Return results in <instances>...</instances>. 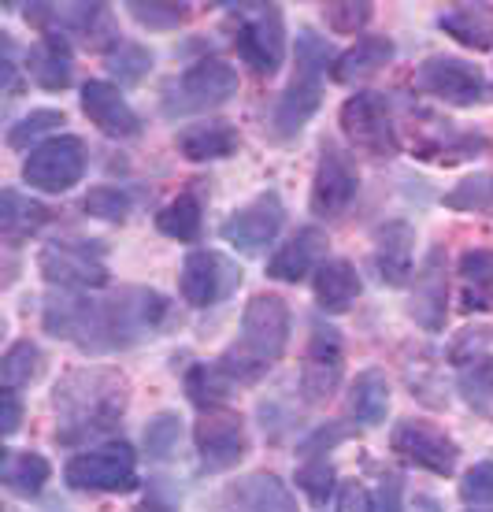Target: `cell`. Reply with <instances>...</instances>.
Segmentation results:
<instances>
[{"label":"cell","instance_id":"obj_14","mask_svg":"<svg viewBox=\"0 0 493 512\" xmlns=\"http://www.w3.org/2000/svg\"><path fill=\"white\" fill-rule=\"evenodd\" d=\"M197 453H201V464L208 472H227L245 457L249 449V438H245V423H241L238 412H223L215 409L208 412L201 423H197Z\"/></svg>","mask_w":493,"mask_h":512},{"label":"cell","instance_id":"obj_18","mask_svg":"<svg viewBox=\"0 0 493 512\" xmlns=\"http://www.w3.org/2000/svg\"><path fill=\"white\" fill-rule=\"evenodd\" d=\"M26 71H30V78L38 82L41 90H49V93L67 90L71 78H75V60H71L67 41L60 38V34H45V38L30 49V56H26Z\"/></svg>","mask_w":493,"mask_h":512},{"label":"cell","instance_id":"obj_19","mask_svg":"<svg viewBox=\"0 0 493 512\" xmlns=\"http://www.w3.org/2000/svg\"><path fill=\"white\" fill-rule=\"evenodd\" d=\"M323 249H327V238H323L316 227L297 231L290 242L282 245L279 253L271 256L267 275H271V279H282V282H301L304 275H312V268L319 264Z\"/></svg>","mask_w":493,"mask_h":512},{"label":"cell","instance_id":"obj_47","mask_svg":"<svg viewBox=\"0 0 493 512\" xmlns=\"http://www.w3.org/2000/svg\"><path fill=\"white\" fill-rule=\"evenodd\" d=\"M342 512H375L371 509V498H367V490L360 483H342Z\"/></svg>","mask_w":493,"mask_h":512},{"label":"cell","instance_id":"obj_33","mask_svg":"<svg viewBox=\"0 0 493 512\" xmlns=\"http://www.w3.org/2000/svg\"><path fill=\"white\" fill-rule=\"evenodd\" d=\"M178 438H182V420H178L175 412H160L145 427V449H149V457H156V461H164V457L175 453Z\"/></svg>","mask_w":493,"mask_h":512},{"label":"cell","instance_id":"obj_21","mask_svg":"<svg viewBox=\"0 0 493 512\" xmlns=\"http://www.w3.org/2000/svg\"><path fill=\"white\" fill-rule=\"evenodd\" d=\"M445 271H442V253H430L423 271L416 275V290H412V316L423 323L427 331H442L445 323Z\"/></svg>","mask_w":493,"mask_h":512},{"label":"cell","instance_id":"obj_17","mask_svg":"<svg viewBox=\"0 0 493 512\" xmlns=\"http://www.w3.org/2000/svg\"><path fill=\"white\" fill-rule=\"evenodd\" d=\"M82 112L89 116L93 127H101L108 138H134L138 134V116L134 108L123 101V93L112 82H86L82 86Z\"/></svg>","mask_w":493,"mask_h":512},{"label":"cell","instance_id":"obj_24","mask_svg":"<svg viewBox=\"0 0 493 512\" xmlns=\"http://www.w3.org/2000/svg\"><path fill=\"white\" fill-rule=\"evenodd\" d=\"M360 297V275L349 260H327L316 271V301L323 312H345Z\"/></svg>","mask_w":493,"mask_h":512},{"label":"cell","instance_id":"obj_36","mask_svg":"<svg viewBox=\"0 0 493 512\" xmlns=\"http://www.w3.org/2000/svg\"><path fill=\"white\" fill-rule=\"evenodd\" d=\"M130 15L138 19L141 26H149V30H171V26L186 23L190 19V4H141V0H134V4H127Z\"/></svg>","mask_w":493,"mask_h":512},{"label":"cell","instance_id":"obj_45","mask_svg":"<svg viewBox=\"0 0 493 512\" xmlns=\"http://www.w3.org/2000/svg\"><path fill=\"white\" fill-rule=\"evenodd\" d=\"M375 512H405V505H401V479L397 475H390V479H382L379 494H375V505H371Z\"/></svg>","mask_w":493,"mask_h":512},{"label":"cell","instance_id":"obj_39","mask_svg":"<svg viewBox=\"0 0 493 512\" xmlns=\"http://www.w3.org/2000/svg\"><path fill=\"white\" fill-rule=\"evenodd\" d=\"M82 208H86L89 216H97V219H127L130 197L123 190H115V186H97V190L86 193Z\"/></svg>","mask_w":493,"mask_h":512},{"label":"cell","instance_id":"obj_12","mask_svg":"<svg viewBox=\"0 0 493 512\" xmlns=\"http://www.w3.org/2000/svg\"><path fill=\"white\" fill-rule=\"evenodd\" d=\"M282 219H286V208H282L279 193H260L256 201L238 208V212L223 223V238H227L234 249H241V253L256 256L275 242V234L282 231Z\"/></svg>","mask_w":493,"mask_h":512},{"label":"cell","instance_id":"obj_30","mask_svg":"<svg viewBox=\"0 0 493 512\" xmlns=\"http://www.w3.org/2000/svg\"><path fill=\"white\" fill-rule=\"evenodd\" d=\"M41 372H45V353H41L34 342H15L4 360H0V379H4V390H19V386L38 383Z\"/></svg>","mask_w":493,"mask_h":512},{"label":"cell","instance_id":"obj_8","mask_svg":"<svg viewBox=\"0 0 493 512\" xmlns=\"http://www.w3.org/2000/svg\"><path fill=\"white\" fill-rule=\"evenodd\" d=\"M38 268L49 282L60 286H104L108 264L97 242H52L41 249Z\"/></svg>","mask_w":493,"mask_h":512},{"label":"cell","instance_id":"obj_7","mask_svg":"<svg viewBox=\"0 0 493 512\" xmlns=\"http://www.w3.org/2000/svg\"><path fill=\"white\" fill-rule=\"evenodd\" d=\"M238 93V71L223 60H201L193 64L186 75L175 82L171 90V101H167V112H201V108H215L227 97Z\"/></svg>","mask_w":493,"mask_h":512},{"label":"cell","instance_id":"obj_22","mask_svg":"<svg viewBox=\"0 0 493 512\" xmlns=\"http://www.w3.org/2000/svg\"><path fill=\"white\" fill-rule=\"evenodd\" d=\"M230 512H297L290 490L275 475H249L227 494Z\"/></svg>","mask_w":493,"mask_h":512},{"label":"cell","instance_id":"obj_40","mask_svg":"<svg viewBox=\"0 0 493 512\" xmlns=\"http://www.w3.org/2000/svg\"><path fill=\"white\" fill-rule=\"evenodd\" d=\"M297 487L316 501V505H327L330 490H334V468L327 461H308L297 468Z\"/></svg>","mask_w":493,"mask_h":512},{"label":"cell","instance_id":"obj_23","mask_svg":"<svg viewBox=\"0 0 493 512\" xmlns=\"http://www.w3.org/2000/svg\"><path fill=\"white\" fill-rule=\"evenodd\" d=\"M449 38L468 45L475 52L493 49V8L490 4H453L449 12L438 19Z\"/></svg>","mask_w":493,"mask_h":512},{"label":"cell","instance_id":"obj_31","mask_svg":"<svg viewBox=\"0 0 493 512\" xmlns=\"http://www.w3.org/2000/svg\"><path fill=\"white\" fill-rule=\"evenodd\" d=\"M156 227L167 234V238H175V242H197L201 238V205H197V197L190 193H182L178 201L156 216Z\"/></svg>","mask_w":493,"mask_h":512},{"label":"cell","instance_id":"obj_25","mask_svg":"<svg viewBox=\"0 0 493 512\" xmlns=\"http://www.w3.org/2000/svg\"><path fill=\"white\" fill-rule=\"evenodd\" d=\"M349 409L367 427L386 420V412H390V383H386V375L379 368H367V372L356 375L353 394H349Z\"/></svg>","mask_w":493,"mask_h":512},{"label":"cell","instance_id":"obj_20","mask_svg":"<svg viewBox=\"0 0 493 512\" xmlns=\"http://www.w3.org/2000/svg\"><path fill=\"white\" fill-rule=\"evenodd\" d=\"M238 127L227 119H208V123H193L178 134V153L186 160H223L238 149Z\"/></svg>","mask_w":493,"mask_h":512},{"label":"cell","instance_id":"obj_16","mask_svg":"<svg viewBox=\"0 0 493 512\" xmlns=\"http://www.w3.org/2000/svg\"><path fill=\"white\" fill-rule=\"evenodd\" d=\"M356 186H360V179H356L353 164L338 149H323V160L316 167V182H312V212L323 219L342 216L349 201L356 197Z\"/></svg>","mask_w":493,"mask_h":512},{"label":"cell","instance_id":"obj_38","mask_svg":"<svg viewBox=\"0 0 493 512\" xmlns=\"http://www.w3.org/2000/svg\"><path fill=\"white\" fill-rule=\"evenodd\" d=\"M186 390H190V397L201 405V409H208V405H215L219 397L227 394V375L219 372V368H193L190 375H186Z\"/></svg>","mask_w":493,"mask_h":512},{"label":"cell","instance_id":"obj_15","mask_svg":"<svg viewBox=\"0 0 493 512\" xmlns=\"http://www.w3.org/2000/svg\"><path fill=\"white\" fill-rule=\"evenodd\" d=\"M342 334L334 327H323L319 323L312 331V342H308V357H304V372H301V390L308 401H327L334 390H338V379H342Z\"/></svg>","mask_w":493,"mask_h":512},{"label":"cell","instance_id":"obj_28","mask_svg":"<svg viewBox=\"0 0 493 512\" xmlns=\"http://www.w3.org/2000/svg\"><path fill=\"white\" fill-rule=\"evenodd\" d=\"M375 264L382 271V282H390V286H401L412 268V231H408L405 223H393L386 231L379 234V256H375Z\"/></svg>","mask_w":493,"mask_h":512},{"label":"cell","instance_id":"obj_42","mask_svg":"<svg viewBox=\"0 0 493 512\" xmlns=\"http://www.w3.org/2000/svg\"><path fill=\"white\" fill-rule=\"evenodd\" d=\"M460 498L468 505H493V461L475 464L464 483H460Z\"/></svg>","mask_w":493,"mask_h":512},{"label":"cell","instance_id":"obj_1","mask_svg":"<svg viewBox=\"0 0 493 512\" xmlns=\"http://www.w3.org/2000/svg\"><path fill=\"white\" fill-rule=\"evenodd\" d=\"M290 342V308L279 294H256L241 320V342L219 357V372L238 383H253L286 353Z\"/></svg>","mask_w":493,"mask_h":512},{"label":"cell","instance_id":"obj_44","mask_svg":"<svg viewBox=\"0 0 493 512\" xmlns=\"http://www.w3.org/2000/svg\"><path fill=\"white\" fill-rule=\"evenodd\" d=\"M490 342H493L490 327H475V331H464L460 338H456L453 360H456V364H479L482 353L490 349Z\"/></svg>","mask_w":493,"mask_h":512},{"label":"cell","instance_id":"obj_37","mask_svg":"<svg viewBox=\"0 0 493 512\" xmlns=\"http://www.w3.org/2000/svg\"><path fill=\"white\" fill-rule=\"evenodd\" d=\"M52 127H64V112H52V108H38V112H30L26 119H19L12 130H8V145L12 149H26L34 138L41 134H49Z\"/></svg>","mask_w":493,"mask_h":512},{"label":"cell","instance_id":"obj_46","mask_svg":"<svg viewBox=\"0 0 493 512\" xmlns=\"http://www.w3.org/2000/svg\"><path fill=\"white\" fill-rule=\"evenodd\" d=\"M0 405H4V416H0V431L12 438L15 431H19V416H23V409H19V397H15V390H4L0 394Z\"/></svg>","mask_w":493,"mask_h":512},{"label":"cell","instance_id":"obj_29","mask_svg":"<svg viewBox=\"0 0 493 512\" xmlns=\"http://www.w3.org/2000/svg\"><path fill=\"white\" fill-rule=\"evenodd\" d=\"M49 223V208L38 205V201H30V197H19L15 190H4V212H0V227L4 234L19 242L26 234H34L38 227Z\"/></svg>","mask_w":493,"mask_h":512},{"label":"cell","instance_id":"obj_35","mask_svg":"<svg viewBox=\"0 0 493 512\" xmlns=\"http://www.w3.org/2000/svg\"><path fill=\"white\" fill-rule=\"evenodd\" d=\"M323 15H327V26L334 34H356L375 15V4H367V0H334V4L323 8Z\"/></svg>","mask_w":493,"mask_h":512},{"label":"cell","instance_id":"obj_3","mask_svg":"<svg viewBox=\"0 0 493 512\" xmlns=\"http://www.w3.org/2000/svg\"><path fill=\"white\" fill-rule=\"evenodd\" d=\"M327 67L330 45L312 30H301L297 34V75H293V82L279 97V108H275V134L279 138H293L312 119V112L319 108V97H323L319 78Z\"/></svg>","mask_w":493,"mask_h":512},{"label":"cell","instance_id":"obj_41","mask_svg":"<svg viewBox=\"0 0 493 512\" xmlns=\"http://www.w3.org/2000/svg\"><path fill=\"white\" fill-rule=\"evenodd\" d=\"M149 67H152V56H149V49H141V45H119V52L112 56V71L119 75V82H127V86L141 82Z\"/></svg>","mask_w":493,"mask_h":512},{"label":"cell","instance_id":"obj_34","mask_svg":"<svg viewBox=\"0 0 493 512\" xmlns=\"http://www.w3.org/2000/svg\"><path fill=\"white\" fill-rule=\"evenodd\" d=\"M445 205L460 208V212L493 208V175H471V179H464L449 197H445Z\"/></svg>","mask_w":493,"mask_h":512},{"label":"cell","instance_id":"obj_6","mask_svg":"<svg viewBox=\"0 0 493 512\" xmlns=\"http://www.w3.org/2000/svg\"><path fill=\"white\" fill-rule=\"evenodd\" d=\"M342 127L353 145L371 156L397 153V130L390 119V104L382 93H356L342 108Z\"/></svg>","mask_w":493,"mask_h":512},{"label":"cell","instance_id":"obj_4","mask_svg":"<svg viewBox=\"0 0 493 512\" xmlns=\"http://www.w3.org/2000/svg\"><path fill=\"white\" fill-rule=\"evenodd\" d=\"M86 175V145L75 134L49 138L45 145L30 149L23 164V182L41 193H67Z\"/></svg>","mask_w":493,"mask_h":512},{"label":"cell","instance_id":"obj_43","mask_svg":"<svg viewBox=\"0 0 493 512\" xmlns=\"http://www.w3.org/2000/svg\"><path fill=\"white\" fill-rule=\"evenodd\" d=\"M464 390H468V401L475 405V409H490L493 401V364L490 360H479L475 364V372L464 375Z\"/></svg>","mask_w":493,"mask_h":512},{"label":"cell","instance_id":"obj_11","mask_svg":"<svg viewBox=\"0 0 493 512\" xmlns=\"http://www.w3.org/2000/svg\"><path fill=\"white\" fill-rule=\"evenodd\" d=\"M238 56L256 75H275L286 56V30H282L279 4H256V15L238 30Z\"/></svg>","mask_w":493,"mask_h":512},{"label":"cell","instance_id":"obj_27","mask_svg":"<svg viewBox=\"0 0 493 512\" xmlns=\"http://www.w3.org/2000/svg\"><path fill=\"white\" fill-rule=\"evenodd\" d=\"M390 60H393L390 38H360L345 56H338L334 78H338V82H356V78H364V75H371V71L386 67Z\"/></svg>","mask_w":493,"mask_h":512},{"label":"cell","instance_id":"obj_26","mask_svg":"<svg viewBox=\"0 0 493 512\" xmlns=\"http://www.w3.org/2000/svg\"><path fill=\"white\" fill-rule=\"evenodd\" d=\"M0 475H4V487L12 490V494H19V498H34V494H41V487L49 483V461L45 457H38V453H15V449H4V468H0Z\"/></svg>","mask_w":493,"mask_h":512},{"label":"cell","instance_id":"obj_9","mask_svg":"<svg viewBox=\"0 0 493 512\" xmlns=\"http://www.w3.org/2000/svg\"><path fill=\"white\" fill-rule=\"evenodd\" d=\"M393 453H401L405 461H412L416 468H427L434 475H453L456 472V457L460 449L442 427H434L427 420H405L393 427L390 438Z\"/></svg>","mask_w":493,"mask_h":512},{"label":"cell","instance_id":"obj_13","mask_svg":"<svg viewBox=\"0 0 493 512\" xmlns=\"http://www.w3.org/2000/svg\"><path fill=\"white\" fill-rule=\"evenodd\" d=\"M241 271L230 264L223 253H208V249H197V253L186 256L182 264V297L186 305L193 308H208L215 301H223L238 290Z\"/></svg>","mask_w":493,"mask_h":512},{"label":"cell","instance_id":"obj_2","mask_svg":"<svg viewBox=\"0 0 493 512\" xmlns=\"http://www.w3.org/2000/svg\"><path fill=\"white\" fill-rule=\"evenodd\" d=\"M56 409L64 416L56 438L75 442L82 435H97L115 427V420L127 409V386L123 379L104 372H78L64 386H56Z\"/></svg>","mask_w":493,"mask_h":512},{"label":"cell","instance_id":"obj_32","mask_svg":"<svg viewBox=\"0 0 493 512\" xmlns=\"http://www.w3.org/2000/svg\"><path fill=\"white\" fill-rule=\"evenodd\" d=\"M460 275L468 282V308L493 305V253L490 249H471L460 260Z\"/></svg>","mask_w":493,"mask_h":512},{"label":"cell","instance_id":"obj_10","mask_svg":"<svg viewBox=\"0 0 493 512\" xmlns=\"http://www.w3.org/2000/svg\"><path fill=\"white\" fill-rule=\"evenodd\" d=\"M416 90L442 97L449 104H475L482 101L486 78L479 67L460 56H430L416 67Z\"/></svg>","mask_w":493,"mask_h":512},{"label":"cell","instance_id":"obj_5","mask_svg":"<svg viewBox=\"0 0 493 512\" xmlns=\"http://www.w3.org/2000/svg\"><path fill=\"white\" fill-rule=\"evenodd\" d=\"M64 479L75 490H134L138 487V457L127 442H112L104 449H89L71 457Z\"/></svg>","mask_w":493,"mask_h":512}]
</instances>
